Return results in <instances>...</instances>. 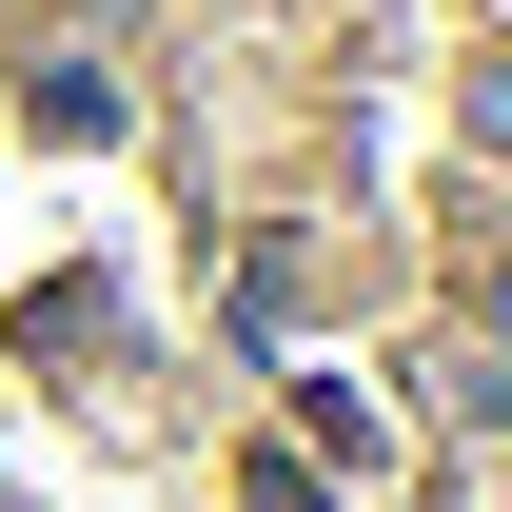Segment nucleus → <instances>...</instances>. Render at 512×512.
<instances>
[{
    "label": "nucleus",
    "mask_w": 512,
    "mask_h": 512,
    "mask_svg": "<svg viewBox=\"0 0 512 512\" xmlns=\"http://www.w3.org/2000/svg\"><path fill=\"white\" fill-rule=\"evenodd\" d=\"M473 119H493V138H512V60H493V99H473Z\"/></svg>",
    "instance_id": "obj_1"
}]
</instances>
